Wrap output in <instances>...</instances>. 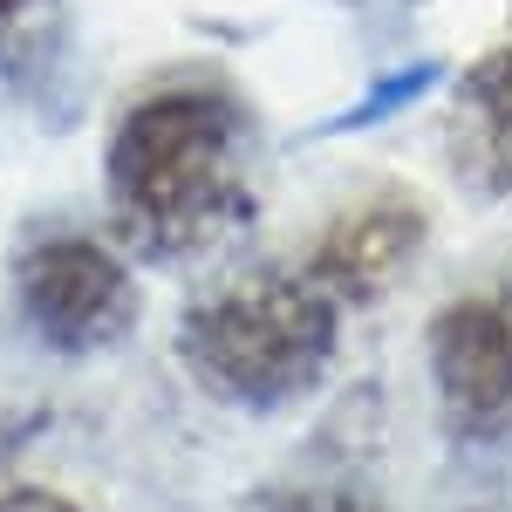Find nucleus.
<instances>
[{"mask_svg":"<svg viewBox=\"0 0 512 512\" xmlns=\"http://www.w3.org/2000/svg\"><path fill=\"white\" fill-rule=\"evenodd\" d=\"M110 205L144 253H205L246 226V110L226 89H158L110 137Z\"/></svg>","mask_w":512,"mask_h":512,"instance_id":"obj_1","label":"nucleus"},{"mask_svg":"<svg viewBox=\"0 0 512 512\" xmlns=\"http://www.w3.org/2000/svg\"><path fill=\"white\" fill-rule=\"evenodd\" d=\"M178 355L219 403L274 410L321 383V369L335 355V301L308 274L226 280L185 315Z\"/></svg>","mask_w":512,"mask_h":512,"instance_id":"obj_2","label":"nucleus"},{"mask_svg":"<svg viewBox=\"0 0 512 512\" xmlns=\"http://www.w3.org/2000/svg\"><path fill=\"white\" fill-rule=\"evenodd\" d=\"M21 315L48 349L62 355H96L137 321V287L117 253H103L96 239H41L14 267Z\"/></svg>","mask_w":512,"mask_h":512,"instance_id":"obj_3","label":"nucleus"},{"mask_svg":"<svg viewBox=\"0 0 512 512\" xmlns=\"http://www.w3.org/2000/svg\"><path fill=\"white\" fill-rule=\"evenodd\" d=\"M431 376L458 431H499L512 417V280L431 321Z\"/></svg>","mask_w":512,"mask_h":512,"instance_id":"obj_4","label":"nucleus"},{"mask_svg":"<svg viewBox=\"0 0 512 512\" xmlns=\"http://www.w3.org/2000/svg\"><path fill=\"white\" fill-rule=\"evenodd\" d=\"M417 246H424V212H417L410 198L383 192V198H369V205H355V212H342V219L321 233L308 280H315L335 308H342V301H376V294L417 260Z\"/></svg>","mask_w":512,"mask_h":512,"instance_id":"obj_5","label":"nucleus"},{"mask_svg":"<svg viewBox=\"0 0 512 512\" xmlns=\"http://www.w3.org/2000/svg\"><path fill=\"white\" fill-rule=\"evenodd\" d=\"M458 137H465L472 178L512 205V48H492L465 69V82H458Z\"/></svg>","mask_w":512,"mask_h":512,"instance_id":"obj_6","label":"nucleus"},{"mask_svg":"<svg viewBox=\"0 0 512 512\" xmlns=\"http://www.w3.org/2000/svg\"><path fill=\"white\" fill-rule=\"evenodd\" d=\"M246 512H383V506L349 492V485H274V492H260Z\"/></svg>","mask_w":512,"mask_h":512,"instance_id":"obj_7","label":"nucleus"},{"mask_svg":"<svg viewBox=\"0 0 512 512\" xmlns=\"http://www.w3.org/2000/svg\"><path fill=\"white\" fill-rule=\"evenodd\" d=\"M0 512H76V506H62L55 492H14V499H0Z\"/></svg>","mask_w":512,"mask_h":512,"instance_id":"obj_8","label":"nucleus"},{"mask_svg":"<svg viewBox=\"0 0 512 512\" xmlns=\"http://www.w3.org/2000/svg\"><path fill=\"white\" fill-rule=\"evenodd\" d=\"M14 7H21V0H0V14H14Z\"/></svg>","mask_w":512,"mask_h":512,"instance_id":"obj_9","label":"nucleus"}]
</instances>
